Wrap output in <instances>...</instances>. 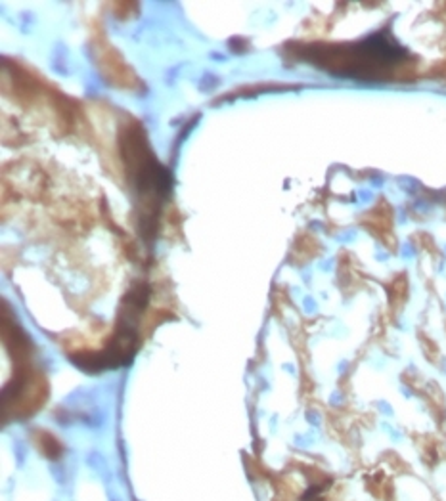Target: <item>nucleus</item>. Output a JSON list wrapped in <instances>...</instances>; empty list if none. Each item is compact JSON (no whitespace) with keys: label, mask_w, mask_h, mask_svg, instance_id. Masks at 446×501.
Masks as SVG:
<instances>
[{"label":"nucleus","mask_w":446,"mask_h":501,"mask_svg":"<svg viewBox=\"0 0 446 501\" xmlns=\"http://www.w3.org/2000/svg\"><path fill=\"white\" fill-rule=\"evenodd\" d=\"M119 146L138 214V232L146 241H151L157 232L161 208L171 191V176L153 155L148 136L138 122H128L123 128Z\"/></svg>","instance_id":"2"},{"label":"nucleus","mask_w":446,"mask_h":501,"mask_svg":"<svg viewBox=\"0 0 446 501\" xmlns=\"http://www.w3.org/2000/svg\"><path fill=\"white\" fill-rule=\"evenodd\" d=\"M293 54L335 77L360 81H396L412 73V54L389 31H379L358 42H308L293 46Z\"/></svg>","instance_id":"1"}]
</instances>
